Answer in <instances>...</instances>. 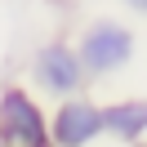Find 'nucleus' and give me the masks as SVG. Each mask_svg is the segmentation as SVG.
<instances>
[{
    "label": "nucleus",
    "instance_id": "0eeeda50",
    "mask_svg": "<svg viewBox=\"0 0 147 147\" xmlns=\"http://www.w3.org/2000/svg\"><path fill=\"white\" fill-rule=\"evenodd\" d=\"M129 147H147V138H143V143H129Z\"/></svg>",
    "mask_w": 147,
    "mask_h": 147
},
{
    "label": "nucleus",
    "instance_id": "f257e3e1",
    "mask_svg": "<svg viewBox=\"0 0 147 147\" xmlns=\"http://www.w3.org/2000/svg\"><path fill=\"white\" fill-rule=\"evenodd\" d=\"M134 54H138V36L120 18H94L76 36V58L85 67V80H107V76L125 71Z\"/></svg>",
    "mask_w": 147,
    "mask_h": 147
},
{
    "label": "nucleus",
    "instance_id": "f03ea898",
    "mask_svg": "<svg viewBox=\"0 0 147 147\" xmlns=\"http://www.w3.org/2000/svg\"><path fill=\"white\" fill-rule=\"evenodd\" d=\"M49 143V111L27 85L0 89V147H45Z\"/></svg>",
    "mask_w": 147,
    "mask_h": 147
},
{
    "label": "nucleus",
    "instance_id": "7ed1b4c3",
    "mask_svg": "<svg viewBox=\"0 0 147 147\" xmlns=\"http://www.w3.org/2000/svg\"><path fill=\"white\" fill-rule=\"evenodd\" d=\"M27 71H31V85L40 94H49V98H67V94H80L89 85L71 40H45V45H36Z\"/></svg>",
    "mask_w": 147,
    "mask_h": 147
},
{
    "label": "nucleus",
    "instance_id": "39448f33",
    "mask_svg": "<svg viewBox=\"0 0 147 147\" xmlns=\"http://www.w3.org/2000/svg\"><path fill=\"white\" fill-rule=\"evenodd\" d=\"M102 138L111 143H143L147 138V98L129 94V98H111L102 102Z\"/></svg>",
    "mask_w": 147,
    "mask_h": 147
},
{
    "label": "nucleus",
    "instance_id": "20e7f679",
    "mask_svg": "<svg viewBox=\"0 0 147 147\" xmlns=\"http://www.w3.org/2000/svg\"><path fill=\"white\" fill-rule=\"evenodd\" d=\"M102 138V102L89 94H67L49 111V143L54 147H94Z\"/></svg>",
    "mask_w": 147,
    "mask_h": 147
},
{
    "label": "nucleus",
    "instance_id": "423d86ee",
    "mask_svg": "<svg viewBox=\"0 0 147 147\" xmlns=\"http://www.w3.org/2000/svg\"><path fill=\"white\" fill-rule=\"evenodd\" d=\"M120 5H125V9H134V13H143V18H147V0H120Z\"/></svg>",
    "mask_w": 147,
    "mask_h": 147
},
{
    "label": "nucleus",
    "instance_id": "6e6552de",
    "mask_svg": "<svg viewBox=\"0 0 147 147\" xmlns=\"http://www.w3.org/2000/svg\"><path fill=\"white\" fill-rule=\"evenodd\" d=\"M45 147H54V143H45Z\"/></svg>",
    "mask_w": 147,
    "mask_h": 147
}]
</instances>
